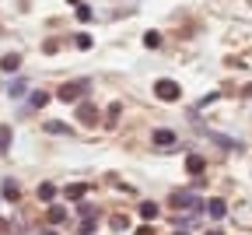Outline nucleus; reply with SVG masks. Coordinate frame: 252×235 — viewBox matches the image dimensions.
Here are the masks:
<instances>
[{"label": "nucleus", "instance_id": "nucleus-16", "mask_svg": "<svg viewBox=\"0 0 252 235\" xmlns=\"http://www.w3.org/2000/svg\"><path fill=\"white\" fill-rule=\"evenodd\" d=\"M28 102H32V109H42V106L49 102V95H46V92H35V95L28 98Z\"/></svg>", "mask_w": 252, "mask_h": 235}, {"label": "nucleus", "instance_id": "nucleus-23", "mask_svg": "<svg viewBox=\"0 0 252 235\" xmlns=\"http://www.w3.org/2000/svg\"><path fill=\"white\" fill-rule=\"evenodd\" d=\"M81 235H95V221H84L81 225Z\"/></svg>", "mask_w": 252, "mask_h": 235}, {"label": "nucleus", "instance_id": "nucleus-29", "mask_svg": "<svg viewBox=\"0 0 252 235\" xmlns=\"http://www.w3.org/2000/svg\"><path fill=\"white\" fill-rule=\"evenodd\" d=\"M46 235H56V232H46Z\"/></svg>", "mask_w": 252, "mask_h": 235}, {"label": "nucleus", "instance_id": "nucleus-1", "mask_svg": "<svg viewBox=\"0 0 252 235\" xmlns=\"http://www.w3.org/2000/svg\"><path fill=\"white\" fill-rule=\"evenodd\" d=\"M168 204H172L175 211H200V207H203L200 197L193 193V189H175V193L168 197Z\"/></svg>", "mask_w": 252, "mask_h": 235}, {"label": "nucleus", "instance_id": "nucleus-5", "mask_svg": "<svg viewBox=\"0 0 252 235\" xmlns=\"http://www.w3.org/2000/svg\"><path fill=\"white\" fill-rule=\"evenodd\" d=\"M175 144H179V137L172 134V130H154V148H175Z\"/></svg>", "mask_w": 252, "mask_h": 235}, {"label": "nucleus", "instance_id": "nucleus-28", "mask_svg": "<svg viewBox=\"0 0 252 235\" xmlns=\"http://www.w3.org/2000/svg\"><path fill=\"white\" fill-rule=\"evenodd\" d=\"M175 235H186V232H175Z\"/></svg>", "mask_w": 252, "mask_h": 235}, {"label": "nucleus", "instance_id": "nucleus-15", "mask_svg": "<svg viewBox=\"0 0 252 235\" xmlns=\"http://www.w3.org/2000/svg\"><path fill=\"white\" fill-rule=\"evenodd\" d=\"M49 221H56V225H60V221H67V211L53 204V207H49Z\"/></svg>", "mask_w": 252, "mask_h": 235}, {"label": "nucleus", "instance_id": "nucleus-19", "mask_svg": "<svg viewBox=\"0 0 252 235\" xmlns=\"http://www.w3.org/2000/svg\"><path fill=\"white\" fill-rule=\"evenodd\" d=\"M123 228H130V225H126V218H123V214H116V218H112V232H123Z\"/></svg>", "mask_w": 252, "mask_h": 235}, {"label": "nucleus", "instance_id": "nucleus-7", "mask_svg": "<svg viewBox=\"0 0 252 235\" xmlns=\"http://www.w3.org/2000/svg\"><path fill=\"white\" fill-rule=\"evenodd\" d=\"M203 169H207V161H203L200 155H189V158H186V172H193V175H203Z\"/></svg>", "mask_w": 252, "mask_h": 235}, {"label": "nucleus", "instance_id": "nucleus-25", "mask_svg": "<svg viewBox=\"0 0 252 235\" xmlns=\"http://www.w3.org/2000/svg\"><path fill=\"white\" fill-rule=\"evenodd\" d=\"M4 232H7V221H0V235H4Z\"/></svg>", "mask_w": 252, "mask_h": 235}, {"label": "nucleus", "instance_id": "nucleus-3", "mask_svg": "<svg viewBox=\"0 0 252 235\" xmlns=\"http://www.w3.org/2000/svg\"><path fill=\"white\" fill-rule=\"evenodd\" d=\"M154 95H158L161 102H175V98L182 95V88L175 84V81H168V78H165V81H158V84H154Z\"/></svg>", "mask_w": 252, "mask_h": 235}, {"label": "nucleus", "instance_id": "nucleus-8", "mask_svg": "<svg viewBox=\"0 0 252 235\" xmlns=\"http://www.w3.org/2000/svg\"><path fill=\"white\" fill-rule=\"evenodd\" d=\"M207 211H210V218H224L228 214V204L221 200V197H214L210 204H207Z\"/></svg>", "mask_w": 252, "mask_h": 235}, {"label": "nucleus", "instance_id": "nucleus-24", "mask_svg": "<svg viewBox=\"0 0 252 235\" xmlns=\"http://www.w3.org/2000/svg\"><path fill=\"white\" fill-rule=\"evenodd\" d=\"M133 235H154V228H151V225H144V228H137Z\"/></svg>", "mask_w": 252, "mask_h": 235}, {"label": "nucleus", "instance_id": "nucleus-26", "mask_svg": "<svg viewBox=\"0 0 252 235\" xmlns=\"http://www.w3.org/2000/svg\"><path fill=\"white\" fill-rule=\"evenodd\" d=\"M70 4H74V7H77V4H81V0H70Z\"/></svg>", "mask_w": 252, "mask_h": 235}, {"label": "nucleus", "instance_id": "nucleus-9", "mask_svg": "<svg viewBox=\"0 0 252 235\" xmlns=\"http://www.w3.org/2000/svg\"><path fill=\"white\" fill-rule=\"evenodd\" d=\"M25 92H28V81H25V78H18V81L7 84V95H11V98H21Z\"/></svg>", "mask_w": 252, "mask_h": 235}, {"label": "nucleus", "instance_id": "nucleus-12", "mask_svg": "<svg viewBox=\"0 0 252 235\" xmlns=\"http://www.w3.org/2000/svg\"><path fill=\"white\" fill-rule=\"evenodd\" d=\"M46 134H60V137H70L74 130H70L67 123H56V120H49V123H46Z\"/></svg>", "mask_w": 252, "mask_h": 235}, {"label": "nucleus", "instance_id": "nucleus-21", "mask_svg": "<svg viewBox=\"0 0 252 235\" xmlns=\"http://www.w3.org/2000/svg\"><path fill=\"white\" fill-rule=\"evenodd\" d=\"M77 18H81V21H88V18H91V7H84V4H77Z\"/></svg>", "mask_w": 252, "mask_h": 235}, {"label": "nucleus", "instance_id": "nucleus-14", "mask_svg": "<svg viewBox=\"0 0 252 235\" xmlns=\"http://www.w3.org/2000/svg\"><path fill=\"white\" fill-rule=\"evenodd\" d=\"M4 197H7V200H21V197H18V183H14V179L4 183Z\"/></svg>", "mask_w": 252, "mask_h": 235}, {"label": "nucleus", "instance_id": "nucleus-22", "mask_svg": "<svg viewBox=\"0 0 252 235\" xmlns=\"http://www.w3.org/2000/svg\"><path fill=\"white\" fill-rule=\"evenodd\" d=\"M77 46L81 49H91V35H77Z\"/></svg>", "mask_w": 252, "mask_h": 235}, {"label": "nucleus", "instance_id": "nucleus-2", "mask_svg": "<svg viewBox=\"0 0 252 235\" xmlns=\"http://www.w3.org/2000/svg\"><path fill=\"white\" fill-rule=\"evenodd\" d=\"M88 88H91L88 81H70V84H63L56 95H60V102H77V98H84V95H88Z\"/></svg>", "mask_w": 252, "mask_h": 235}, {"label": "nucleus", "instance_id": "nucleus-6", "mask_svg": "<svg viewBox=\"0 0 252 235\" xmlns=\"http://www.w3.org/2000/svg\"><path fill=\"white\" fill-rule=\"evenodd\" d=\"M18 67H21V56H18V53H7V56H0V70H4V74H14Z\"/></svg>", "mask_w": 252, "mask_h": 235}, {"label": "nucleus", "instance_id": "nucleus-13", "mask_svg": "<svg viewBox=\"0 0 252 235\" xmlns=\"http://www.w3.org/2000/svg\"><path fill=\"white\" fill-rule=\"evenodd\" d=\"M53 197H56V186H53V183H42V186H39V200L53 204Z\"/></svg>", "mask_w": 252, "mask_h": 235}, {"label": "nucleus", "instance_id": "nucleus-27", "mask_svg": "<svg viewBox=\"0 0 252 235\" xmlns=\"http://www.w3.org/2000/svg\"><path fill=\"white\" fill-rule=\"evenodd\" d=\"M207 235H221V232H207Z\"/></svg>", "mask_w": 252, "mask_h": 235}, {"label": "nucleus", "instance_id": "nucleus-17", "mask_svg": "<svg viewBox=\"0 0 252 235\" xmlns=\"http://www.w3.org/2000/svg\"><path fill=\"white\" fill-rule=\"evenodd\" d=\"M11 148V126H0V151Z\"/></svg>", "mask_w": 252, "mask_h": 235}, {"label": "nucleus", "instance_id": "nucleus-11", "mask_svg": "<svg viewBox=\"0 0 252 235\" xmlns=\"http://www.w3.org/2000/svg\"><path fill=\"white\" fill-rule=\"evenodd\" d=\"M63 193H67V197H70V200H81V197H84V193H88V183H70V186H67V189H63Z\"/></svg>", "mask_w": 252, "mask_h": 235}, {"label": "nucleus", "instance_id": "nucleus-18", "mask_svg": "<svg viewBox=\"0 0 252 235\" xmlns=\"http://www.w3.org/2000/svg\"><path fill=\"white\" fill-rule=\"evenodd\" d=\"M158 42H161V35H158V32H147V35H144V46H147V49H154Z\"/></svg>", "mask_w": 252, "mask_h": 235}, {"label": "nucleus", "instance_id": "nucleus-10", "mask_svg": "<svg viewBox=\"0 0 252 235\" xmlns=\"http://www.w3.org/2000/svg\"><path fill=\"white\" fill-rule=\"evenodd\" d=\"M140 218H144V221H154V218H158V204L154 200H144L140 204Z\"/></svg>", "mask_w": 252, "mask_h": 235}, {"label": "nucleus", "instance_id": "nucleus-20", "mask_svg": "<svg viewBox=\"0 0 252 235\" xmlns=\"http://www.w3.org/2000/svg\"><path fill=\"white\" fill-rule=\"evenodd\" d=\"M116 120H119V106H109V120H105V123L116 126Z\"/></svg>", "mask_w": 252, "mask_h": 235}, {"label": "nucleus", "instance_id": "nucleus-4", "mask_svg": "<svg viewBox=\"0 0 252 235\" xmlns=\"http://www.w3.org/2000/svg\"><path fill=\"white\" fill-rule=\"evenodd\" d=\"M77 120H81L84 126H95V123H98V109L91 106V102H81V106H77Z\"/></svg>", "mask_w": 252, "mask_h": 235}]
</instances>
